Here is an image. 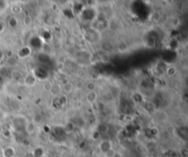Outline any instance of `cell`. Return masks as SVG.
Wrapping results in <instances>:
<instances>
[{
	"label": "cell",
	"mask_w": 188,
	"mask_h": 157,
	"mask_svg": "<svg viewBox=\"0 0 188 157\" xmlns=\"http://www.w3.org/2000/svg\"><path fill=\"white\" fill-rule=\"evenodd\" d=\"M86 100L89 103H94L97 100V94L95 91H91L86 95Z\"/></svg>",
	"instance_id": "cell-1"
},
{
	"label": "cell",
	"mask_w": 188,
	"mask_h": 157,
	"mask_svg": "<svg viewBox=\"0 0 188 157\" xmlns=\"http://www.w3.org/2000/svg\"><path fill=\"white\" fill-rule=\"evenodd\" d=\"M74 89V86L71 82H65L64 85H62V90L65 93H70Z\"/></svg>",
	"instance_id": "cell-2"
},
{
	"label": "cell",
	"mask_w": 188,
	"mask_h": 157,
	"mask_svg": "<svg viewBox=\"0 0 188 157\" xmlns=\"http://www.w3.org/2000/svg\"><path fill=\"white\" fill-rule=\"evenodd\" d=\"M9 27H11V28H16L18 26V20H17V18H11L10 19H9Z\"/></svg>",
	"instance_id": "cell-3"
},
{
	"label": "cell",
	"mask_w": 188,
	"mask_h": 157,
	"mask_svg": "<svg viewBox=\"0 0 188 157\" xmlns=\"http://www.w3.org/2000/svg\"><path fill=\"white\" fill-rule=\"evenodd\" d=\"M77 75L80 78H84L85 75H86V73H85V71H84L83 69H79V70H77Z\"/></svg>",
	"instance_id": "cell-4"
},
{
	"label": "cell",
	"mask_w": 188,
	"mask_h": 157,
	"mask_svg": "<svg viewBox=\"0 0 188 157\" xmlns=\"http://www.w3.org/2000/svg\"><path fill=\"white\" fill-rule=\"evenodd\" d=\"M5 28H6L5 23L2 22V21H0V34H1V33L3 32V31L5 30Z\"/></svg>",
	"instance_id": "cell-5"
},
{
	"label": "cell",
	"mask_w": 188,
	"mask_h": 157,
	"mask_svg": "<svg viewBox=\"0 0 188 157\" xmlns=\"http://www.w3.org/2000/svg\"><path fill=\"white\" fill-rule=\"evenodd\" d=\"M3 57H4V53H3L1 50H0V60H1V59H3Z\"/></svg>",
	"instance_id": "cell-6"
}]
</instances>
